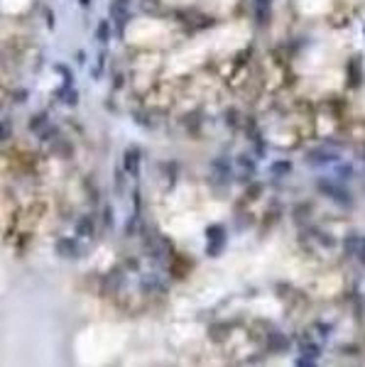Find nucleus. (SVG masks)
<instances>
[{
    "label": "nucleus",
    "mask_w": 365,
    "mask_h": 367,
    "mask_svg": "<svg viewBox=\"0 0 365 367\" xmlns=\"http://www.w3.org/2000/svg\"><path fill=\"white\" fill-rule=\"evenodd\" d=\"M258 5H260V8H267V5H270V0H258Z\"/></svg>",
    "instance_id": "15"
},
{
    "label": "nucleus",
    "mask_w": 365,
    "mask_h": 367,
    "mask_svg": "<svg viewBox=\"0 0 365 367\" xmlns=\"http://www.w3.org/2000/svg\"><path fill=\"white\" fill-rule=\"evenodd\" d=\"M297 365L306 367V365H314V357H297Z\"/></svg>",
    "instance_id": "13"
},
{
    "label": "nucleus",
    "mask_w": 365,
    "mask_h": 367,
    "mask_svg": "<svg viewBox=\"0 0 365 367\" xmlns=\"http://www.w3.org/2000/svg\"><path fill=\"white\" fill-rule=\"evenodd\" d=\"M206 235H209V247H206V252H209L211 257H216V255L223 250V245H226V233H223L221 225H211V228L206 230Z\"/></svg>",
    "instance_id": "1"
},
{
    "label": "nucleus",
    "mask_w": 365,
    "mask_h": 367,
    "mask_svg": "<svg viewBox=\"0 0 365 367\" xmlns=\"http://www.w3.org/2000/svg\"><path fill=\"white\" fill-rule=\"evenodd\" d=\"M343 247L350 257H360V262H365V238L363 235H348Z\"/></svg>",
    "instance_id": "2"
},
{
    "label": "nucleus",
    "mask_w": 365,
    "mask_h": 367,
    "mask_svg": "<svg viewBox=\"0 0 365 367\" xmlns=\"http://www.w3.org/2000/svg\"><path fill=\"white\" fill-rule=\"evenodd\" d=\"M363 157H365V147H363Z\"/></svg>",
    "instance_id": "17"
},
{
    "label": "nucleus",
    "mask_w": 365,
    "mask_h": 367,
    "mask_svg": "<svg viewBox=\"0 0 365 367\" xmlns=\"http://www.w3.org/2000/svg\"><path fill=\"white\" fill-rule=\"evenodd\" d=\"M336 159V154H331V152H326V149H314V152H309V162L311 164H326V162H333Z\"/></svg>",
    "instance_id": "7"
},
{
    "label": "nucleus",
    "mask_w": 365,
    "mask_h": 367,
    "mask_svg": "<svg viewBox=\"0 0 365 367\" xmlns=\"http://www.w3.org/2000/svg\"><path fill=\"white\" fill-rule=\"evenodd\" d=\"M267 345H270V350H272V352H277V350H287V347H289V338H287L284 333H272V335L267 338Z\"/></svg>",
    "instance_id": "6"
},
{
    "label": "nucleus",
    "mask_w": 365,
    "mask_h": 367,
    "mask_svg": "<svg viewBox=\"0 0 365 367\" xmlns=\"http://www.w3.org/2000/svg\"><path fill=\"white\" fill-rule=\"evenodd\" d=\"M10 137V122H3V140Z\"/></svg>",
    "instance_id": "14"
},
{
    "label": "nucleus",
    "mask_w": 365,
    "mask_h": 367,
    "mask_svg": "<svg viewBox=\"0 0 365 367\" xmlns=\"http://www.w3.org/2000/svg\"><path fill=\"white\" fill-rule=\"evenodd\" d=\"M137 164H140V152L137 149H128L125 152V169L130 174H137Z\"/></svg>",
    "instance_id": "8"
},
{
    "label": "nucleus",
    "mask_w": 365,
    "mask_h": 367,
    "mask_svg": "<svg viewBox=\"0 0 365 367\" xmlns=\"http://www.w3.org/2000/svg\"><path fill=\"white\" fill-rule=\"evenodd\" d=\"M79 3H81L84 8H88V5H91V0H79Z\"/></svg>",
    "instance_id": "16"
},
{
    "label": "nucleus",
    "mask_w": 365,
    "mask_h": 367,
    "mask_svg": "<svg viewBox=\"0 0 365 367\" xmlns=\"http://www.w3.org/2000/svg\"><path fill=\"white\" fill-rule=\"evenodd\" d=\"M299 352L301 355H306V357H319L321 355V347H319V343H314L309 335H304V338H299Z\"/></svg>",
    "instance_id": "3"
},
{
    "label": "nucleus",
    "mask_w": 365,
    "mask_h": 367,
    "mask_svg": "<svg viewBox=\"0 0 365 367\" xmlns=\"http://www.w3.org/2000/svg\"><path fill=\"white\" fill-rule=\"evenodd\" d=\"M57 252L64 255V257H69V260H76V257H79V245H76L74 240L64 238V240L57 243Z\"/></svg>",
    "instance_id": "4"
},
{
    "label": "nucleus",
    "mask_w": 365,
    "mask_h": 367,
    "mask_svg": "<svg viewBox=\"0 0 365 367\" xmlns=\"http://www.w3.org/2000/svg\"><path fill=\"white\" fill-rule=\"evenodd\" d=\"M125 13H128V0H113V3H110V15L123 22Z\"/></svg>",
    "instance_id": "9"
},
{
    "label": "nucleus",
    "mask_w": 365,
    "mask_h": 367,
    "mask_svg": "<svg viewBox=\"0 0 365 367\" xmlns=\"http://www.w3.org/2000/svg\"><path fill=\"white\" fill-rule=\"evenodd\" d=\"M108 37H110V27H108V22H101V25H98V40H101V42H108Z\"/></svg>",
    "instance_id": "11"
},
{
    "label": "nucleus",
    "mask_w": 365,
    "mask_h": 367,
    "mask_svg": "<svg viewBox=\"0 0 365 367\" xmlns=\"http://www.w3.org/2000/svg\"><path fill=\"white\" fill-rule=\"evenodd\" d=\"M319 189L323 191V194H328V196H333L336 201H343V204H348V194L341 189V186H336V184H328V181H321L319 184Z\"/></svg>",
    "instance_id": "5"
},
{
    "label": "nucleus",
    "mask_w": 365,
    "mask_h": 367,
    "mask_svg": "<svg viewBox=\"0 0 365 367\" xmlns=\"http://www.w3.org/2000/svg\"><path fill=\"white\" fill-rule=\"evenodd\" d=\"M272 171H275V174H287V171H289V164H287V162L275 164V166H272Z\"/></svg>",
    "instance_id": "12"
},
{
    "label": "nucleus",
    "mask_w": 365,
    "mask_h": 367,
    "mask_svg": "<svg viewBox=\"0 0 365 367\" xmlns=\"http://www.w3.org/2000/svg\"><path fill=\"white\" fill-rule=\"evenodd\" d=\"M91 230H93V223H91V218H84V221H79V223H76V235H84V238H88V235H91Z\"/></svg>",
    "instance_id": "10"
}]
</instances>
